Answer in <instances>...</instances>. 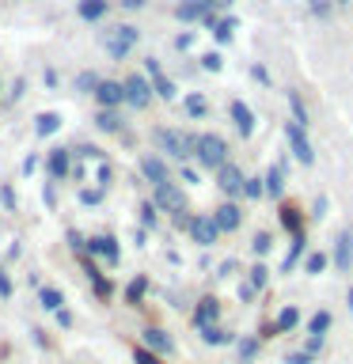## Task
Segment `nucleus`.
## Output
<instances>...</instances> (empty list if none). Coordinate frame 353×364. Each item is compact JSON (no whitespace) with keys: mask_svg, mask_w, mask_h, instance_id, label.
<instances>
[{"mask_svg":"<svg viewBox=\"0 0 353 364\" xmlns=\"http://www.w3.org/2000/svg\"><path fill=\"white\" fill-rule=\"evenodd\" d=\"M228 159H232V148L221 133H194V164L201 171H221Z\"/></svg>","mask_w":353,"mask_h":364,"instance_id":"f257e3e1","label":"nucleus"},{"mask_svg":"<svg viewBox=\"0 0 353 364\" xmlns=\"http://www.w3.org/2000/svg\"><path fill=\"white\" fill-rule=\"evenodd\" d=\"M152 144L164 159H175V164H190L194 159V133L171 129V125H156L152 129Z\"/></svg>","mask_w":353,"mask_h":364,"instance_id":"f03ea898","label":"nucleus"},{"mask_svg":"<svg viewBox=\"0 0 353 364\" xmlns=\"http://www.w3.org/2000/svg\"><path fill=\"white\" fill-rule=\"evenodd\" d=\"M152 205H156L159 213H167L171 220H175V216H186V213H194V209H190L186 190H182V182H175V178L152 190Z\"/></svg>","mask_w":353,"mask_h":364,"instance_id":"7ed1b4c3","label":"nucleus"},{"mask_svg":"<svg viewBox=\"0 0 353 364\" xmlns=\"http://www.w3.org/2000/svg\"><path fill=\"white\" fill-rule=\"evenodd\" d=\"M137 42H141V31H137L133 23H118V27L102 31V50H107L114 61H125Z\"/></svg>","mask_w":353,"mask_h":364,"instance_id":"20e7f679","label":"nucleus"},{"mask_svg":"<svg viewBox=\"0 0 353 364\" xmlns=\"http://www.w3.org/2000/svg\"><path fill=\"white\" fill-rule=\"evenodd\" d=\"M281 133H285V144H289V156L296 159L300 167H315V144H312V136H307L304 125H296L293 118L281 125Z\"/></svg>","mask_w":353,"mask_h":364,"instance_id":"39448f33","label":"nucleus"},{"mask_svg":"<svg viewBox=\"0 0 353 364\" xmlns=\"http://www.w3.org/2000/svg\"><path fill=\"white\" fill-rule=\"evenodd\" d=\"M122 87H125V107H133V110H148V107L156 102L152 80H148L144 73H130V76H122Z\"/></svg>","mask_w":353,"mask_h":364,"instance_id":"423d86ee","label":"nucleus"},{"mask_svg":"<svg viewBox=\"0 0 353 364\" xmlns=\"http://www.w3.org/2000/svg\"><path fill=\"white\" fill-rule=\"evenodd\" d=\"M216 190H221L224 201H243V182H247V171L236 164V159H228V164L216 171Z\"/></svg>","mask_w":353,"mask_h":364,"instance_id":"0eeeda50","label":"nucleus"},{"mask_svg":"<svg viewBox=\"0 0 353 364\" xmlns=\"http://www.w3.org/2000/svg\"><path fill=\"white\" fill-rule=\"evenodd\" d=\"M221 315H224L221 296L205 292V296H198V300H194V307H190V326H194V330H205V326L221 323Z\"/></svg>","mask_w":353,"mask_h":364,"instance_id":"6e6552de","label":"nucleus"},{"mask_svg":"<svg viewBox=\"0 0 353 364\" xmlns=\"http://www.w3.org/2000/svg\"><path fill=\"white\" fill-rule=\"evenodd\" d=\"M278 228H281L289 239L307 232V213H304V205L296 201V198H285V201L278 205Z\"/></svg>","mask_w":353,"mask_h":364,"instance_id":"1a4fd4ad","label":"nucleus"},{"mask_svg":"<svg viewBox=\"0 0 353 364\" xmlns=\"http://www.w3.org/2000/svg\"><path fill=\"white\" fill-rule=\"evenodd\" d=\"M262 178H266V198L273 205H281L285 193H289V156L278 159V164H270L266 171H262Z\"/></svg>","mask_w":353,"mask_h":364,"instance_id":"9d476101","label":"nucleus"},{"mask_svg":"<svg viewBox=\"0 0 353 364\" xmlns=\"http://www.w3.org/2000/svg\"><path fill=\"white\" fill-rule=\"evenodd\" d=\"M186 235H190L198 247H216V243H221V228H216L213 213H194Z\"/></svg>","mask_w":353,"mask_h":364,"instance_id":"9b49d317","label":"nucleus"},{"mask_svg":"<svg viewBox=\"0 0 353 364\" xmlns=\"http://www.w3.org/2000/svg\"><path fill=\"white\" fill-rule=\"evenodd\" d=\"M84 250H88L91 258H102L107 266H118V258H122V247H118V239H114L110 232L88 235V239H84Z\"/></svg>","mask_w":353,"mask_h":364,"instance_id":"f8f14e48","label":"nucleus"},{"mask_svg":"<svg viewBox=\"0 0 353 364\" xmlns=\"http://www.w3.org/2000/svg\"><path fill=\"white\" fill-rule=\"evenodd\" d=\"M213 213V220H216V228H221V235H236L239 228H243V205L239 201H224L221 198V205H216V209H209Z\"/></svg>","mask_w":353,"mask_h":364,"instance_id":"ddd939ff","label":"nucleus"},{"mask_svg":"<svg viewBox=\"0 0 353 364\" xmlns=\"http://www.w3.org/2000/svg\"><path fill=\"white\" fill-rule=\"evenodd\" d=\"M91 99H95L99 110H122V107H125V87H122V80H99L95 91H91Z\"/></svg>","mask_w":353,"mask_h":364,"instance_id":"4468645a","label":"nucleus"},{"mask_svg":"<svg viewBox=\"0 0 353 364\" xmlns=\"http://www.w3.org/2000/svg\"><path fill=\"white\" fill-rule=\"evenodd\" d=\"M228 118H232L236 133L243 136V141H251V136H255V129H258V114L251 110L243 99H232V102H228Z\"/></svg>","mask_w":353,"mask_h":364,"instance_id":"2eb2a0df","label":"nucleus"},{"mask_svg":"<svg viewBox=\"0 0 353 364\" xmlns=\"http://www.w3.org/2000/svg\"><path fill=\"white\" fill-rule=\"evenodd\" d=\"M330 266H334L338 273H349V266H353V232H349V228H342V232L334 235V247H330Z\"/></svg>","mask_w":353,"mask_h":364,"instance_id":"dca6fc26","label":"nucleus"},{"mask_svg":"<svg viewBox=\"0 0 353 364\" xmlns=\"http://www.w3.org/2000/svg\"><path fill=\"white\" fill-rule=\"evenodd\" d=\"M141 175H144V182H152V190H156V186H164V182H171V167L159 152H144L141 156Z\"/></svg>","mask_w":353,"mask_h":364,"instance_id":"f3484780","label":"nucleus"},{"mask_svg":"<svg viewBox=\"0 0 353 364\" xmlns=\"http://www.w3.org/2000/svg\"><path fill=\"white\" fill-rule=\"evenodd\" d=\"M141 346L159 353V357H171V353H175V338H171L164 326H144L141 330Z\"/></svg>","mask_w":353,"mask_h":364,"instance_id":"a211bd4d","label":"nucleus"},{"mask_svg":"<svg viewBox=\"0 0 353 364\" xmlns=\"http://www.w3.org/2000/svg\"><path fill=\"white\" fill-rule=\"evenodd\" d=\"M46 175H50V182L73 175V148H53V152L46 156Z\"/></svg>","mask_w":353,"mask_h":364,"instance_id":"6ab92c4d","label":"nucleus"},{"mask_svg":"<svg viewBox=\"0 0 353 364\" xmlns=\"http://www.w3.org/2000/svg\"><path fill=\"white\" fill-rule=\"evenodd\" d=\"M273 323H278V334H296V330L304 326V311H300V304H281L278 307V315H273Z\"/></svg>","mask_w":353,"mask_h":364,"instance_id":"aec40b11","label":"nucleus"},{"mask_svg":"<svg viewBox=\"0 0 353 364\" xmlns=\"http://www.w3.org/2000/svg\"><path fill=\"white\" fill-rule=\"evenodd\" d=\"M307 250H312V247H307V232L289 239V250H285V258H281V277H289L293 269H300V262H304Z\"/></svg>","mask_w":353,"mask_h":364,"instance_id":"412c9836","label":"nucleus"},{"mask_svg":"<svg viewBox=\"0 0 353 364\" xmlns=\"http://www.w3.org/2000/svg\"><path fill=\"white\" fill-rule=\"evenodd\" d=\"M198 338L205 341L209 349H224V346H236V330H228L224 323H213V326H205V330H198Z\"/></svg>","mask_w":353,"mask_h":364,"instance_id":"4be33fe9","label":"nucleus"},{"mask_svg":"<svg viewBox=\"0 0 353 364\" xmlns=\"http://www.w3.org/2000/svg\"><path fill=\"white\" fill-rule=\"evenodd\" d=\"M330 326H334V311H330V307H315V311L304 318V330L315 334V338H327Z\"/></svg>","mask_w":353,"mask_h":364,"instance_id":"5701e85b","label":"nucleus"},{"mask_svg":"<svg viewBox=\"0 0 353 364\" xmlns=\"http://www.w3.org/2000/svg\"><path fill=\"white\" fill-rule=\"evenodd\" d=\"M258 357H262L258 334H239L236 338V364H255Z\"/></svg>","mask_w":353,"mask_h":364,"instance_id":"b1692460","label":"nucleus"},{"mask_svg":"<svg viewBox=\"0 0 353 364\" xmlns=\"http://www.w3.org/2000/svg\"><path fill=\"white\" fill-rule=\"evenodd\" d=\"M270 277H273V269L266 266V262H251L247 273H243V281H247V284H251V289H255L258 296L270 289Z\"/></svg>","mask_w":353,"mask_h":364,"instance_id":"393cba45","label":"nucleus"},{"mask_svg":"<svg viewBox=\"0 0 353 364\" xmlns=\"http://www.w3.org/2000/svg\"><path fill=\"white\" fill-rule=\"evenodd\" d=\"M107 11H110V0H80V4H76V16L84 19V23L107 19Z\"/></svg>","mask_w":353,"mask_h":364,"instance_id":"a878e982","label":"nucleus"},{"mask_svg":"<svg viewBox=\"0 0 353 364\" xmlns=\"http://www.w3.org/2000/svg\"><path fill=\"white\" fill-rule=\"evenodd\" d=\"M300 269L307 273V277H319V273H327V269H330V250H307L304 262H300Z\"/></svg>","mask_w":353,"mask_h":364,"instance_id":"bb28decb","label":"nucleus"},{"mask_svg":"<svg viewBox=\"0 0 353 364\" xmlns=\"http://www.w3.org/2000/svg\"><path fill=\"white\" fill-rule=\"evenodd\" d=\"M285 99H289V114H293V122L307 129V125H312V114H307V102H304V95H300L296 87H289V91H285Z\"/></svg>","mask_w":353,"mask_h":364,"instance_id":"cd10ccee","label":"nucleus"},{"mask_svg":"<svg viewBox=\"0 0 353 364\" xmlns=\"http://www.w3.org/2000/svg\"><path fill=\"white\" fill-rule=\"evenodd\" d=\"M95 129H102V133H122L125 129V122H122V110H95Z\"/></svg>","mask_w":353,"mask_h":364,"instance_id":"c85d7f7f","label":"nucleus"},{"mask_svg":"<svg viewBox=\"0 0 353 364\" xmlns=\"http://www.w3.org/2000/svg\"><path fill=\"white\" fill-rule=\"evenodd\" d=\"M247 247H251V255H255V262H262V258L273 250V232H270V228H258V232L251 235Z\"/></svg>","mask_w":353,"mask_h":364,"instance_id":"c756f323","label":"nucleus"},{"mask_svg":"<svg viewBox=\"0 0 353 364\" xmlns=\"http://www.w3.org/2000/svg\"><path fill=\"white\" fill-rule=\"evenodd\" d=\"M182 110H186V118H205L209 114V99L201 95V91H190V95H182Z\"/></svg>","mask_w":353,"mask_h":364,"instance_id":"7c9ffc66","label":"nucleus"},{"mask_svg":"<svg viewBox=\"0 0 353 364\" xmlns=\"http://www.w3.org/2000/svg\"><path fill=\"white\" fill-rule=\"evenodd\" d=\"M144 296H148V277H144V273H137V277L125 284V304H130V307H141Z\"/></svg>","mask_w":353,"mask_h":364,"instance_id":"2f4dec72","label":"nucleus"},{"mask_svg":"<svg viewBox=\"0 0 353 364\" xmlns=\"http://www.w3.org/2000/svg\"><path fill=\"white\" fill-rule=\"evenodd\" d=\"M201 16H205V8L198 4V0H179L175 4V19L179 23H198L201 27Z\"/></svg>","mask_w":353,"mask_h":364,"instance_id":"473e14b6","label":"nucleus"},{"mask_svg":"<svg viewBox=\"0 0 353 364\" xmlns=\"http://www.w3.org/2000/svg\"><path fill=\"white\" fill-rule=\"evenodd\" d=\"M84 266H88V277H91V284H95V296H99V300H110V292H114V289H110V281L102 277V269L95 266V258H88Z\"/></svg>","mask_w":353,"mask_h":364,"instance_id":"72a5a7b5","label":"nucleus"},{"mask_svg":"<svg viewBox=\"0 0 353 364\" xmlns=\"http://www.w3.org/2000/svg\"><path fill=\"white\" fill-rule=\"evenodd\" d=\"M57 129H61V114H57V110H42L38 118H34V133H38V136H50Z\"/></svg>","mask_w":353,"mask_h":364,"instance_id":"f704fd0d","label":"nucleus"},{"mask_svg":"<svg viewBox=\"0 0 353 364\" xmlns=\"http://www.w3.org/2000/svg\"><path fill=\"white\" fill-rule=\"evenodd\" d=\"M137 220H141V228H144V232H152V228L159 224V209L152 205V198H144L141 205H137Z\"/></svg>","mask_w":353,"mask_h":364,"instance_id":"c9c22d12","label":"nucleus"},{"mask_svg":"<svg viewBox=\"0 0 353 364\" xmlns=\"http://www.w3.org/2000/svg\"><path fill=\"white\" fill-rule=\"evenodd\" d=\"M38 304L46 307V311H65V296H61V289H50V284H46V289H38Z\"/></svg>","mask_w":353,"mask_h":364,"instance_id":"e433bc0d","label":"nucleus"},{"mask_svg":"<svg viewBox=\"0 0 353 364\" xmlns=\"http://www.w3.org/2000/svg\"><path fill=\"white\" fill-rule=\"evenodd\" d=\"M236 27H239V19L232 16V11H228V16H221V19H216V27H213V38L221 42V46H224V42H232V31H236Z\"/></svg>","mask_w":353,"mask_h":364,"instance_id":"4c0bfd02","label":"nucleus"},{"mask_svg":"<svg viewBox=\"0 0 353 364\" xmlns=\"http://www.w3.org/2000/svg\"><path fill=\"white\" fill-rule=\"evenodd\" d=\"M152 91H156V99H164V102H171V99L179 95L175 80H171V76H164V73H159V76H152Z\"/></svg>","mask_w":353,"mask_h":364,"instance_id":"58836bf2","label":"nucleus"},{"mask_svg":"<svg viewBox=\"0 0 353 364\" xmlns=\"http://www.w3.org/2000/svg\"><path fill=\"white\" fill-rule=\"evenodd\" d=\"M262 198H266V178H262V175H247L243 201H262Z\"/></svg>","mask_w":353,"mask_h":364,"instance_id":"ea45409f","label":"nucleus"},{"mask_svg":"<svg viewBox=\"0 0 353 364\" xmlns=\"http://www.w3.org/2000/svg\"><path fill=\"white\" fill-rule=\"evenodd\" d=\"M255 334H258V341H262V346H266V341H278V338H281V334H278V323H273V318H262Z\"/></svg>","mask_w":353,"mask_h":364,"instance_id":"a19ab883","label":"nucleus"},{"mask_svg":"<svg viewBox=\"0 0 353 364\" xmlns=\"http://www.w3.org/2000/svg\"><path fill=\"white\" fill-rule=\"evenodd\" d=\"M198 65L205 68V73H221V68H224V57L216 53V50H209V53H201V57H198Z\"/></svg>","mask_w":353,"mask_h":364,"instance_id":"79ce46f5","label":"nucleus"},{"mask_svg":"<svg viewBox=\"0 0 353 364\" xmlns=\"http://www.w3.org/2000/svg\"><path fill=\"white\" fill-rule=\"evenodd\" d=\"M307 11H312L315 19H330V11H334V0H307Z\"/></svg>","mask_w":353,"mask_h":364,"instance_id":"37998d69","label":"nucleus"},{"mask_svg":"<svg viewBox=\"0 0 353 364\" xmlns=\"http://www.w3.org/2000/svg\"><path fill=\"white\" fill-rule=\"evenodd\" d=\"M133 364H164V357L152 349H144V346H133Z\"/></svg>","mask_w":353,"mask_h":364,"instance_id":"c03bdc74","label":"nucleus"},{"mask_svg":"<svg viewBox=\"0 0 353 364\" xmlns=\"http://www.w3.org/2000/svg\"><path fill=\"white\" fill-rule=\"evenodd\" d=\"M179 178L186 182V186H198V182H201V167H194V164H179Z\"/></svg>","mask_w":353,"mask_h":364,"instance_id":"a18cd8bd","label":"nucleus"},{"mask_svg":"<svg viewBox=\"0 0 353 364\" xmlns=\"http://www.w3.org/2000/svg\"><path fill=\"white\" fill-rule=\"evenodd\" d=\"M99 80H102V76H95V73H80V76H76V91H84V95H91Z\"/></svg>","mask_w":353,"mask_h":364,"instance_id":"49530a36","label":"nucleus"},{"mask_svg":"<svg viewBox=\"0 0 353 364\" xmlns=\"http://www.w3.org/2000/svg\"><path fill=\"white\" fill-rule=\"evenodd\" d=\"M285 364H319V357H312L307 349H293V353H285Z\"/></svg>","mask_w":353,"mask_h":364,"instance_id":"de8ad7c7","label":"nucleus"},{"mask_svg":"<svg viewBox=\"0 0 353 364\" xmlns=\"http://www.w3.org/2000/svg\"><path fill=\"white\" fill-rule=\"evenodd\" d=\"M251 80H258V84H262V87H270V84H273V76H270V68H266V65H262V61H255V65H251Z\"/></svg>","mask_w":353,"mask_h":364,"instance_id":"09e8293b","label":"nucleus"},{"mask_svg":"<svg viewBox=\"0 0 353 364\" xmlns=\"http://www.w3.org/2000/svg\"><path fill=\"white\" fill-rule=\"evenodd\" d=\"M300 349H307L312 357H323V349H327V338H315V334H307Z\"/></svg>","mask_w":353,"mask_h":364,"instance_id":"8fccbe9b","label":"nucleus"},{"mask_svg":"<svg viewBox=\"0 0 353 364\" xmlns=\"http://www.w3.org/2000/svg\"><path fill=\"white\" fill-rule=\"evenodd\" d=\"M236 273H239V262H236V258H224L221 266H216V277H221V281H228V277H236Z\"/></svg>","mask_w":353,"mask_h":364,"instance_id":"3c124183","label":"nucleus"},{"mask_svg":"<svg viewBox=\"0 0 353 364\" xmlns=\"http://www.w3.org/2000/svg\"><path fill=\"white\" fill-rule=\"evenodd\" d=\"M73 156H80V159H102V148H95V144H76Z\"/></svg>","mask_w":353,"mask_h":364,"instance_id":"603ef678","label":"nucleus"},{"mask_svg":"<svg viewBox=\"0 0 353 364\" xmlns=\"http://www.w3.org/2000/svg\"><path fill=\"white\" fill-rule=\"evenodd\" d=\"M236 296H239V304H255V300H258V292L251 289L247 281H239V289H236Z\"/></svg>","mask_w":353,"mask_h":364,"instance_id":"864d4df0","label":"nucleus"},{"mask_svg":"<svg viewBox=\"0 0 353 364\" xmlns=\"http://www.w3.org/2000/svg\"><path fill=\"white\" fill-rule=\"evenodd\" d=\"M95 178H99V190H107V186H110V178H114V167H110V164H99Z\"/></svg>","mask_w":353,"mask_h":364,"instance_id":"5fc2aeb1","label":"nucleus"},{"mask_svg":"<svg viewBox=\"0 0 353 364\" xmlns=\"http://www.w3.org/2000/svg\"><path fill=\"white\" fill-rule=\"evenodd\" d=\"M80 201H84V205H99L102 201V190H80Z\"/></svg>","mask_w":353,"mask_h":364,"instance_id":"6e6d98bb","label":"nucleus"},{"mask_svg":"<svg viewBox=\"0 0 353 364\" xmlns=\"http://www.w3.org/2000/svg\"><path fill=\"white\" fill-rule=\"evenodd\" d=\"M159 73H164V68H159V61H156V57H144V76L152 80V76H159Z\"/></svg>","mask_w":353,"mask_h":364,"instance_id":"4d7b16f0","label":"nucleus"},{"mask_svg":"<svg viewBox=\"0 0 353 364\" xmlns=\"http://www.w3.org/2000/svg\"><path fill=\"white\" fill-rule=\"evenodd\" d=\"M323 213H327V198L319 193V198H315V205H312V213H307V216H312V220H319Z\"/></svg>","mask_w":353,"mask_h":364,"instance_id":"13d9d810","label":"nucleus"},{"mask_svg":"<svg viewBox=\"0 0 353 364\" xmlns=\"http://www.w3.org/2000/svg\"><path fill=\"white\" fill-rule=\"evenodd\" d=\"M190 46H194V31H182L175 38V50H190Z\"/></svg>","mask_w":353,"mask_h":364,"instance_id":"bf43d9fd","label":"nucleus"},{"mask_svg":"<svg viewBox=\"0 0 353 364\" xmlns=\"http://www.w3.org/2000/svg\"><path fill=\"white\" fill-rule=\"evenodd\" d=\"M0 296H11V277L4 273V266H0Z\"/></svg>","mask_w":353,"mask_h":364,"instance_id":"052dcab7","label":"nucleus"},{"mask_svg":"<svg viewBox=\"0 0 353 364\" xmlns=\"http://www.w3.org/2000/svg\"><path fill=\"white\" fill-rule=\"evenodd\" d=\"M0 198H4L8 209H16V193H11V186H0Z\"/></svg>","mask_w":353,"mask_h":364,"instance_id":"680f3d73","label":"nucleus"},{"mask_svg":"<svg viewBox=\"0 0 353 364\" xmlns=\"http://www.w3.org/2000/svg\"><path fill=\"white\" fill-rule=\"evenodd\" d=\"M144 4H148V0H122V8H125V11H141Z\"/></svg>","mask_w":353,"mask_h":364,"instance_id":"e2e57ef3","label":"nucleus"},{"mask_svg":"<svg viewBox=\"0 0 353 364\" xmlns=\"http://www.w3.org/2000/svg\"><path fill=\"white\" fill-rule=\"evenodd\" d=\"M34 167H38V156H27V159H23V171H27V175H31Z\"/></svg>","mask_w":353,"mask_h":364,"instance_id":"0e129e2a","label":"nucleus"},{"mask_svg":"<svg viewBox=\"0 0 353 364\" xmlns=\"http://www.w3.org/2000/svg\"><path fill=\"white\" fill-rule=\"evenodd\" d=\"M346 307H349V315H353V284L346 289Z\"/></svg>","mask_w":353,"mask_h":364,"instance_id":"69168bd1","label":"nucleus"},{"mask_svg":"<svg viewBox=\"0 0 353 364\" xmlns=\"http://www.w3.org/2000/svg\"><path fill=\"white\" fill-rule=\"evenodd\" d=\"M334 4H338V8H346V4H353V0H334Z\"/></svg>","mask_w":353,"mask_h":364,"instance_id":"338daca9","label":"nucleus"}]
</instances>
